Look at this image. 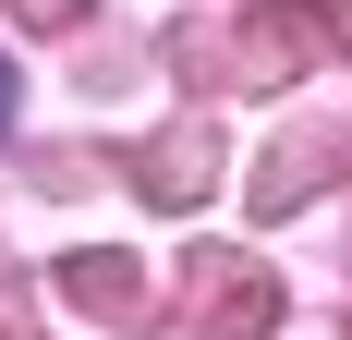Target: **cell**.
Returning <instances> with one entry per match:
<instances>
[{
  "instance_id": "obj_1",
  "label": "cell",
  "mask_w": 352,
  "mask_h": 340,
  "mask_svg": "<svg viewBox=\"0 0 352 340\" xmlns=\"http://www.w3.org/2000/svg\"><path fill=\"white\" fill-rule=\"evenodd\" d=\"M73 12H85V0H25V25H73Z\"/></svg>"
},
{
  "instance_id": "obj_2",
  "label": "cell",
  "mask_w": 352,
  "mask_h": 340,
  "mask_svg": "<svg viewBox=\"0 0 352 340\" xmlns=\"http://www.w3.org/2000/svg\"><path fill=\"white\" fill-rule=\"evenodd\" d=\"M0 122H12V73H0Z\"/></svg>"
}]
</instances>
